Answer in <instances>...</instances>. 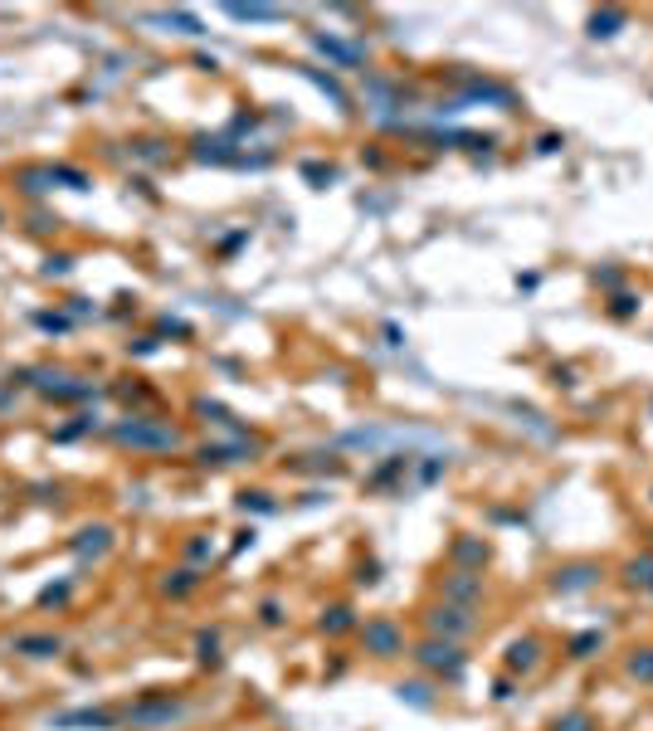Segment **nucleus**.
Here are the masks:
<instances>
[{
	"mask_svg": "<svg viewBox=\"0 0 653 731\" xmlns=\"http://www.w3.org/2000/svg\"><path fill=\"white\" fill-rule=\"evenodd\" d=\"M229 15H234V20H273L278 10H263V5H229Z\"/></svg>",
	"mask_w": 653,
	"mask_h": 731,
	"instance_id": "nucleus-1",
	"label": "nucleus"
}]
</instances>
